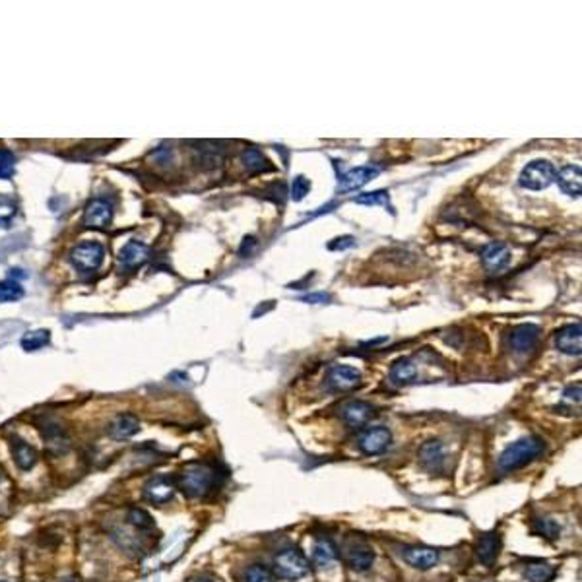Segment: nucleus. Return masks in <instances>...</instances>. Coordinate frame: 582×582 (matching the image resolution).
Wrapping results in <instances>:
<instances>
[{"instance_id":"obj_27","label":"nucleus","mask_w":582,"mask_h":582,"mask_svg":"<svg viewBox=\"0 0 582 582\" xmlns=\"http://www.w3.org/2000/svg\"><path fill=\"white\" fill-rule=\"evenodd\" d=\"M417 376V367L412 359H398L390 369V379L396 385H408Z\"/></svg>"},{"instance_id":"obj_32","label":"nucleus","mask_w":582,"mask_h":582,"mask_svg":"<svg viewBox=\"0 0 582 582\" xmlns=\"http://www.w3.org/2000/svg\"><path fill=\"white\" fill-rule=\"evenodd\" d=\"M356 204H361V206H385L388 208V192L386 190H373V192H365V194H359L357 198H354Z\"/></svg>"},{"instance_id":"obj_24","label":"nucleus","mask_w":582,"mask_h":582,"mask_svg":"<svg viewBox=\"0 0 582 582\" xmlns=\"http://www.w3.org/2000/svg\"><path fill=\"white\" fill-rule=\"evenodd\" d=\"M12 456H14V462L20 470H31L35 462H37V453L35 448L28 444L26 441L21 439H14L12 443Z\"/></svg>"},{"instance_id":"obj_8","label":"nucleus","mask_w":582,"mask_h":582,"mask_svg":"<svg viewBox=\"0 0 582 582\" xmlns=\"http://www.w3.org/2000/svg\"><path fill=\"white\" fill-rule=\"evenodd\" d=\"M390 444H392V433H390V429H386L383 425L367 429L365 433L361 435V439H359L361 453L369 454V456L386 453L390 448Z\"/></svg>"},{"instance_id":"obj_37","label":"nucleus","mask_w":582,"mask_h":582,"mask_svg":"<svg viewBox=\"0 0 582 582\" xmlns=\"http://www.w3.org/2000/svg\"><path fill=\"white\" fill-rule=\"evenodd\" d=\"M14 154L8 149H0V179H10L14 173Z\"/></svg>"},{"instance_id":"obj_31","label":"nucleus","mask_w":582,"mask_h":582,"mask_svg":"<svg viewBox=\"0 0 582 582\" xmlns=\"http://www.w3.org/2000/svg\"><path fill=\"white\" fill-rule=\"evenodd\" d=\"M51 340V332L49 330H33V332H28V334L21 338V347L26 352H35L39 349L45 344H49Z\"/></svg>"},{"instance_id":"obj_9","label":"nucleus","mask_w":582,"mask_h":582,"mask_svg":"<svg viewBox=\"0 0 582 582\" xmlns=\"http://www.w3.org/2000/svg\"><path fill=\"white\" fill-rule=\"evenodd\" d=\"M381 167L376 165H361V167L349 169L347 173H344L342 177L338 179V188L342 192H349V190H357V188L365 187L367 183H371L373 179L379 177Z\"/></svg>"},{"instance_id":"obj_5","label":"nucleus","mask_w":582,"mask_h":582,"mask_svg":"<svg viewBox=\"0 0 582 582\" xmlns=\"http://www.w3.org/2000/svg\"><path fill=\"white\" fill-rule=\"evenodd\" d=\"M105 257V248L98 241H84L76 247L72 248L70 253V262L74 264L76 270L80 272H96Z\"/></svg>"},{"instance_id":"obj_1","label":"nucleus","mask_w":582,"mask_h":582,"mask_svg":"<svg viewBox=\"0 0 582 582\" xmlns=\"http://www.w3.org/2000/svg\"><path fill=\"white\" fill-rule=\"evenodd\" d=\"M545 444L540 437H522L516 443L509 444L499 456V468L503 472H514L518 468H524L526 464L536 460L543 453Z\"/></svg>"},{"instance_id":"obj_14","label":"nucleus","mask_w":582,"mask_h":582,"mask_svg":"<svg viewBox=\"0 0 582 582\" xmlns=\"http://www.w3.org/2000/svg\"><path fill=\"white\" fill-rule=\"evenodd\" d=\"M499 549H501V536L499 532H489L484 534L478 542H475V557L478 561L485 565V567H491L495 563V559L499 557Z\"/></svg>"},{"instance_id":"obj_41","label":"nucleus","mask_w":582,"mask_h":582,"mask_svg":"<svg viewBox=\"0 0 582 582\" xmlns=\"http://www.w3.org/2000/svg\"><path fill=\"white\" fill-rule=\"evenodd\" d=\"M305 303H328L330 301V295L326 293H311V295L303 297Z\"/></svg>"},{"instance_id":"obj_13","label":"nucleus","mask_w":582,"mask_h":582,"mask_svg":"<svg viewBox=\"0 0 582 582\" xmlns=\"http://www.w3.org/2000/svg\"><path fill=\"white\" fill-rule=\"evenodd\" d=\"M113 219V206L107 200H91L84 212V226L89 229H105Z\"/></svg>"},{"instance_id":"obj_15","label":"nucleus","mask_w":582,"mask_h":582,"mask_svg":"<svg viewBox=\"0 0 582 582\" xmlns=\"http://www.w3.org/2000/svg\"><path fill=\"white\" fill-rule=\"evenodd\" d=\"M328 383L336 390H352L361 383V373L356 367L334 365L328 373Z\"/></svg>"},{"instance_id":"obj_35","label":"nucleus","mask_w":582,"mask_h":582,"mask_svg":"<svg viewBox=\"0 0 582 582\" xmlns=\"http://www.w3.org/2000/svg\"><path fill=\"white\" fill-rule=\"evenodd\" d=\"M18 214V208L12 202L10 198H2L0 200V226L10 227L12 219Z\"/></svg>"},{"instance_id":"obj_20","label":"nucleus","mask_w":582,"mask_h":582,"mask_svg":"<svg viewBox=\"0 0 582 582\" xmlns=\"http://www.w3.org/2000/svg\"><path fill=\"white\" fill-rule=\"evenodd\" d=\"M555 181L559 183L565 194L569 197H581L582 190V171L579 165H565V167L555 175Z\"/></svg>"},{"instance_id":"obj_34","label":"nucleus","mask_w":582,"mask_h":582,"mask_svg":"<svg viewBox=\"0 0 582 582\" xmlns=\"http://www.w3.org/2000/svg\"><path fill=\"white\" fill-rule=\"evenodd\" d=\"M245 582H274V574L264 565H251L245 571Z\"/></svg>"},{"instance_id":"obj_6","label":"nucleus","mask_w":582,"mask_h":582,"mask_svg":"<svg viewBox=\"0 0 582 582\" xmlns=\"http://www.w3.org/2000/svg\"><path fill=\"white\" fill-rule=\"evenodd\" d=\"M400 555L417 571H429L441 561V552L429 545H406L400 549Z\"/></svg>"},{"instance_id":"obj_7","label":"nucleus","mask_w":582,"mask_h":582,"mask_svg":"<svg viewBox=\"0 0 582 582\" xmlns=\"http://www.w3.org/2000/svg\"><path fill=\"white\" fill-rule=\"evenodd\" d=\"M345 563L352 571L367 572L375 563V552L363 540L349 542L345 547Z\"/></svg>"},{"instance_id":"obj_43","label":"nucleus","mask_w":582,"mask_h":582,"mask_svg":"<svg viewBox=\"0 0 582 582\" xmlns=\"http://www.w3.org/2000/svg\"><path fill=\"white\" fill-rule=\"evenodd\" d=\"M197 582H208V581H197Z\"/></svg>"},{"instance_id":"obj_17","label":"nucleus","mask_w":582,"mask_h":582,"mask_svg":"<svg viewBox=\"0 0 582 582\" xmlns=\"http://www.w3.org/2000/svg\"><path fill=\"white\" fill-rule=\"evenodd\" d=\"M140 431L138 417L132 414H119L111 424L107 425V435L115 441H125L130 439Z\"/></svg>"},{"instance_id":"obj_2","label":"nucleus","mask_w":582,"mask_h":582,"mask_svg":"<svg viewBox=\"0 0 582 582\" xmlns=\"http://www.w3.org/2000/svg\"><path fill=\"white\" fill-rule=\"evenodd\" d=\"M274 571L280 579L284 581L297 582L305 579L311 572V561L305 557V553L297 547H287L278 553L274 559Z\"/></svg>"},{"instance_id":"obj_21","label":"nucleus","mask_w":582,"mask_h":582,"mask_svg":"<svg viewBox=\"0 0 582 582\" xmlns=\"http://www.w3.org/2000/svg\"><path fill=\"white\" fill-rule=\"evenodd\" d=\"M148 258L149 247L148 245H144V243H140V241H136V239L129 241L125 247L120 248L119 253V262L120 264H125L127 268L140 266V264H144Z\"/></svg>"},{"instance_id":"obj_16","label":"nucleus","mask_w":582,"mask_h":582,"mask_svg":"<svg viewBox=\"0 0 582 582\" xmlns=\"http://www.w3.org/2000/svg\"><path fill=\"white\" fill-rule=\"evenodd\" d=\"M373 406L363 400H352L347 404L342 406V419L347 427H361L369 421V417L373 415Z\"/></svg>"},{"instance_id":"obj_40","label":"nucleus","mask_w":582,"mask_h":582,"mask_svg":"<svg viewBox=\"0 0 582 582\" xmlns=\"http://www.w3.org/2000/svg\"><path fill=\"white\" fill-rule=\"evenodd\" d=\"M565 398H567V400H571V402H576V404H579V402H581V385L569 386V388L565 390Z\"/></svg>"},{"instance_id":"obj_36","label":"nucleus","mask_w":582,"mask_h":582,"mask_svg":"<svg viewBox=\"0 0 582 582\" xmlns=\"http://www.w3.org/2000/svg\"><path fill=\"white\" fill-rule=\"evenodd\" d=\"M309 190H311V181L303 177V175H297L293 179V185H291V198L295 202H301L309 194Z\"/></svg>"},{"instance_id":"obj_11","label":"nucleus","mask_w":582,"mask_h":582,"mask_svg":"<svg viewBox=\"0 0 582 582\" xmlns=\"http://www.w3.org/2000/svg\"><path fill=\"white\" fill-rule=\"evenodd\" d=\"M175 491H177V482L171 480L169 475H156L144 487L146 497L156 504L169 503L175 497Z\"/></svg>"},{"instance_id":"obj_39","label":"nucleus","mask_w":582,"mask_h":582,"mask_svg":"<svg viewBox=\"0 0 582 582\" xmlns=\"http://www.w3.org/2000/svg\"><path fill=\"white\" fill-rule=\"evenodd\" d=\"M255 247H257V239L245 237L243 239V245L239 248V255H241V257H247V255H251V253L255 251Z\"/></svg>"},{"instance_id":"obj_19","label":"nucleus","mask_w":582,"mask_h":582,"mask_svg":"<svg viewBox=\"0 0 582 582\" xmlns=\"http://www.w3.org/2000/svg\"><path fill=\"white\" fill-rule=\"evenodd\" d=\"M482 257H484V264L489 272H501L511 262V251L504 243H491L484 248Z\"/></svg>"},{"instance_id":"obj_38","label":"nucleus","mask_w":582,"mask_h":582,"mask_svg":"<svg viewBox=\"0 0 582 582\" xmlns=\"http://www.w3.org/2000/svg\"><path fill=\"white\" fill-rule=\"evenodd\" d=\"M354 245H356V239L352 237V235H345V237L334 239V243H330L328 248H330V251H344V248L354 247Z\"/></svg>"},{"instance_id":"obj_3","label":"nucleus","mask_w":582,"mask_h":582,"mask_svg":"<svg viewBox=\"0 0 582 582\" xmlns=\"http://www.w3.org/2000/svg\"><path fill=\"white\" fill-rule=\"evenodd\" d=\"M214 484V472L202 464H190L179 475V489L187 497H202Z\"/></svg>"},{"instance_id":"obj_26","label":"nucleus","mask_w":582,"mask_h":582,"mask_svg":"<svg viewBox=\"0 0 582 582\" xmlns=\"http://www.w3.org/2000/svg\"><path fill=\"white\" fill-rule=\"evenodd\" d=\"M197 161L204 167H217L224 161V149L216 148V144H208V142H198Z\"/></svg>"},{"instance_id":"obj_18","label":"nucleus","mask_w":582,"mask_h":582,"mask_svg":"<svg viewBox=\"0 0 582 582\" xmlns=\"http://www.w3.org/2000/svg\"><path fill=\"white\" fill-rule=\"evenodd\" d=\"M419 462L425 470L429 472H441L444 464V444L441 441H427V443L419 448Z\"/></svg>"},{"instance_id":"obj_12","label":"nucleus","mask_w":582,"mask_h":582,"mask_svg":"<svg viewBox=\"0 0 582 582\" xmlns=\"http://www.w3.org/2000/svg\"><path fill=\"white\" fill-rule=\"evenodd\" d=\"M540 338V328L536 325H518L509 334V344L514 354H528L532 352Z\"/></svg>"},{"instance_id":"obj_25","label":"nucleus","mask_w":582,"mask_h":582,"mask_svg":"<svg viewBox=\"0 0 582 582\" xmlns=\"http://www.w3.org/2000/svg\"><path fill=\"white\" fill-rule=\"evenodd\" d=\"M522 574L528 582H552L557 576V571L547 563L528 561L524 565Z\"/></svg>"},{"instance_id":"obj_42","label":"nucleus","mask_w":582,"mask_h":582,"mask_svg":"<svg viewBox=\"0 0 582 582\" xmlns=\"http://www.w3.org/2000/svg\"><path fill=\"white\" fill-rule=\"evenodd\" d=\"M62 582H78V581H76L74 576H69V579H64V581H62Z\"/></svg>"},{"instance_id":"obj_10","label":"nucleus","mask_w":582,"mask_h":582,"mask_svg":"<svg viewBox=\"0 0 582 582\" xmlns=\"http://www.w3.org/2000/svg\"><path fill=\"white\" fill-rule=\"evenodd\" d=\"M555 345L565 356H581L582 352V326L581 322L563 326L555 334Z\"/></svg>"},{"instance_id":"obj_44","label":"nucleus","mask_w":582,"mask_h":582,"mask_svg":"<svg viewBox=\"0 0 582 582\" xmlns=\"http://www.w3.org/2000/svg\"><path fill=\"white\" fill-rule=\"evenodd\" d=\"M0 582H4V581H0Z\"/></svg>"},{"instance_id":"obj_4","label":"nucleus","mask_w":582,"mask_h":582,"mask_svg":"<svg viewBox=\"0 0 582 582\" xmlns=\"http://www.w3.org/2000/svg\"><path fill=\"white\" fill-rule=\"evenodd\" d=\"M555 175H557V171L549 161L536 159L522 169V173L518 177V185L528 190H543L555 183Z\"/></svg>"},{"instance_id":"obj_22","label":"nucleus","mask_w":582,"mask_h":582,"mask_svg":"<svg viewBox=\"0 0 582 582\" xmlns=\"http://www.w3.org/2000/svg\"><path fill=\"white\" fill-rule=\"evenodd\" d=\"M338 561V547L330 538H316L313 545V563L318 569H330Z\"/></svg>"},{"instance_id":"obj_29","label":"nucleus","mask_w":582,"mask_h":582,"mask_svg":"<svg viewBox=\"0 0 582 582\" xmlns=\"http://www.w3.org/2000/svg\"><path fill=\"white\" fill-rule=\"evenodd\" d=\"M127 518H129V522L132 524L136 530H140V532L154 530V526H156V520L152 518V514H149L148 511H144V509H140V507L130 509L129 514H127Z\"/></svg>"},{"instance_id":"obj_23","label":"nucleus","mask_w":582,"mask_h":582,"mask_svg":"<svg viewBox=\"0 0 582 582\" xmlns=\"http://www.w3.org/2000/svg\"><path fill=\"white\" fill-rule=\"evenodd\" d=\"M43 431V439H45V446L47 451L53 454H64L69 451L70 441L66 433L62 431V427L57 424H47L45 427H41Z\"/></svg>"},{"instance_id":"obj_33","label":"nucleus","mask_w":582,"mask_h":582,"mask_svg":"<svg viewBox=\"0 0 582 582\" xmlns=\"http://www.w3.org/2000/svg\"><path fill=\"white\" fill-rule=\"evenodd\" d=\"M21 297H24V287L18 282H12V280L0 282V303H12Z\"/></svg>"},{"instance_id":"obj_30","label":"nucleus","mask_w":582,"mask_h":582,"mask_svg":"<svg viewBox=\"0 0 582 582\" xmlns=\"http://www.w3.org/2000/svg\"><path fill=\"white\" fill-rule=\"evenodd\" d=\"M534 534H536V536H540V538H543V540H549V542H553V540H557V538H559V534H561V526L555 522V520H552V518H538V520L534 522Z\"/></svg>"},{"instance_id":"obj_28","label":"nucleus","mask_w":582,"mask_h":582,"mask_svg":"<svg viewBox=\"0 0 582 582\" xmlns=\"http://www.w3.org/2000/svg\"><path fill=\"white\" fill-rule=\"evenodd\" d=\"M241 163H243V167L247 169L248 173H262V171H268V169H270L268 159L264 158L262 152L257 148L243 149V154H241Z\"/></svg>"}]
</instances>
